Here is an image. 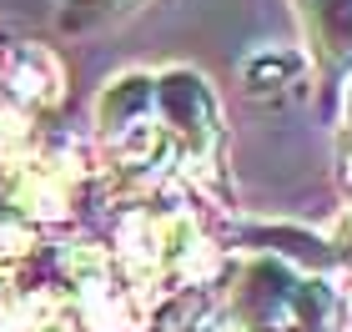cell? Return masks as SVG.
Segmentation results:
<instances>
[{"instance_id": "1", "label": "cell", "mask_w": 352, "mask_h": 332, "mask_svg": "<svg viewBox=\"0 0 352 332\" xmlns=\"http://www.w3.org/2000/svg\"><path fill=\"white\" fill-rule=\"evenodd\" d=\"M307 10H317V30H322L327 51L338 60H352V0H307Z\"/></svg>"}, {"instance_id": "2", "label": "cell", "mask_w": 352, "mask_h": 332, "mask_svg": "<svg viewBox=\"0 0 352 332\" xmlns=\"http://www.w3.org/2000/svg\"><path fill=\"white\" fill-rule=\"evenodd\" d=\"M81 5H86V10H96V15H106V10H116L121 0H81Z\"/></svg>"}]
</instances>
